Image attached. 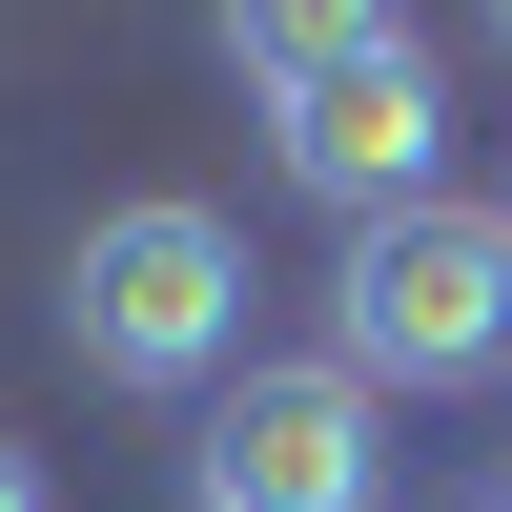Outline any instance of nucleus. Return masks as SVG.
Wrapping results in <instances>:
<instances>
[{"label":"nucleus","mask_w":512,"mask_h":512,"mask_svg":"<svg viewBox=\"0 0 512 512\" xmlns=\"http://www.w3.org/2000/svg\"><path fill=\"white\" fill-rule=\"evenodd\" d=\"M328 349L369 390H492L512 369V205H390V226H349Z\"/></svg>","instance_id":"nucleus-3"},{"label":"nucleus","mask_w":512,"mask_h":512,"mask_svg":"<svg viewBox=\"0 0 512 512\" xmlns=\"http://www.w3.org/2000/svg\"><path fill=\"white\" fill-rule=\"evenodd\" d=\"M62 349L103 369V390L205 410V390L246 369V226H226V205H185V185L103 205V226L62 246Z\"/></svg>","instance_id":"nucleus-2"},{"label":"nucleus","mask_w":512,"mask_h":512,"mask_svg":"<svg viewBox=\"0 0 512 512\" xmlns=\"http://www.w3.org/2000/svg\"><path fill=\"white\" fill-rule=\"evenodd\" d=\"M0 512H41V451H21V431H0Z\"/></svg>","instance_id":"nucleus-5"},{"label":"nucleus","mask_w":512,"mask_h":512,"mask_svg":"<svg viewBox=\"0 0 512 512\" xmlns=\"http://www.w3.org/2000/svg\"><path fill=\"white\" fill-rule=\"evenodd\" d=\"M226 62L267 103V164L328 226L451 205V41L431 21H390V0H267V21H226Z\"/></svg>","instance_id":"nucleus-1"},{"label":"nucleus","mask_w":512,"mask_h":512,"mask_svg":"<svg viewBox=\"0 0 512 512\" xmlns=\"http://www.w3.org/2000/svg\"><path fill=\"white\" fill-rule=\"evenodd\" d=\"M369 369L349 349H287V369H226L185 431V512H369V472H390V431H369Z\"/></svg>","instance_id":"nucleus-4"},{"label":"nucleus","mask_w":512,"mask_h":512,"mask_svg":"<svg viewBox=\"0 0 512 512\" xmlns=\"http://www.w3.org/2000/svg\"><path fill=\"white\" fill-rule=\"evenodd\" d=\"M492 512H512V492H492Z\"/></svg>","instance_id":"nucleus-7"},{"label":"nucleus","mask_w":512,"mask_h":512,"mask_svg":"<svg viewBox=\"0 0 512 512\" xmlns=\"http://www.w3.org/2000/svg\"><path fill=\"white\" fill-rule=\"evenodd\" d=\"M492 41H512V21H492Z\"/></svg>","instance_id":"nucleus-6"}]
</instances>
